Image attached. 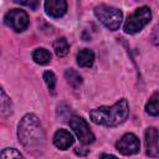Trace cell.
<instances>
[{"label":"cell","instance_id":"cell-1","mask_svg":"<svg viewBox=\"0 0 159 159\" xmlns=\"http://www.w3.org/2000/svg\"><path fill=\"white\" fill-rule=\"evenodd\" d=\"M17 138L22 147L31 154L39 155L45 149L46 135L40 119L29 113L22 117L17 125Z\"/></svg>","mask_w":159,"mask_h":159},{"label":"cell","instance_id":"cell-2","mask_svg":"<svg viewBox=\"0 0 159 159\" xmlns=\"http://www.w3.org/2000/svg\"><path fill=\"white\" fill-rule=\"evenodd\" d=\"M129 114V104L125 98L119 99L113 106H102L89 111V118L93 123L107 127H116L123 123Z\"/></svg>","mask_w":159,"mask_h":159},{"label":"cell","instance_id":"cell-3","mask_svg":"<svg viewBox=\"0 0 159 159\" xmlns=\"http://www.w3.org/2000/svg\"><path fill=\"white\" fill-rule=\"evenodd\" d=\"M94 15L96 17L111 31H116L119 29L123 19V14L119 9L101 4L94 7Z\"/></svg>","mask_w":159,"mask_h":159},{"label":"cell","instance_id":"cell-4","mask_svg":"<svg viewBox=\"0 0 159 159\" xmlns=\"http://www.w3.org/2000/svg\"><path fill=\"white\" fill-rule=\"evenodd\" d=\"M152 19V11L148 6L138 7L133 14H130L124 24V31L127 34L139 32Z\"/></svg>","mask_w":159,"mask_h":159},{"label":"cell","instance_id":"cell-5","mask_svg":"<svg viewBox=\"0 0 159 159\" xmlns=\"http://www.w3.org/2000/svg\"><path fill=\"white\" fill-rule=\"evenodd\" d=\"M68 123L82 144H91L94 142V134L92 133L88 123L82 117L72 116Z\"/></svg>","mask_w":159,"mask_h":159},{"label":"cell","instance_id":"cell-6","mask_svg":"<svg viewBox=\"0 0 159 159\" xmlns=\"http://www.w3.org/2000/svg\"><path fill=\"white\" fill-rule=\"evenodd\" d=\"M5 24L16 32H22L29 26L27 12L21 9H12L5 15Z\"/></svg>","mask_w":159,"mask_h":159},{"label":"cell","instance_id":"cell-7","mask_svg":"<svg viewBox=\"0 0 159 159\" xmlns=\"http://www.w3.org/2000/svg\"><path fill=\"white\" fill-rule=\"evenodd\" d=\"M116 148L123 155H133V154H137L139 152L140 143H139V139L137 138L135 134L127 133L117 142Z\"/></svg>","mask_w":159,"mask_h":159},{"label":"cell","instance_id":"cell-8","mask_svg":"<svg viewBox=\"0 0 159 159\" xmlns=\"http://www.w3.org/2000/svg\"><path fill=\"white\" fill-rule=\"evenodd\" d=\"M147 154L150 157H159V130L157 128H148L145 130Z\"/></svg>","mask_w":159,"mask_h":159},{"label":"cell","instance_id":"cell-9","mask_svg":"<svg viewBox=\"0 0 159 159\" xmlns=\"http://www.w3.org/2000/svg\"><path fill=\"white\" fill-rule=\"evenodd\" d=\"M46 14L51 17H61L67 10V2L65 0H47L45 2Z\"/></svg>","mask_w":159,"mask_h":159},{"label":"cell","instance_id":"cell-10","mask_svg":"<svg viewBox=\"0 0 159 159\" xmlns=\"http://www.w3.org/2000/svg\"><path fill=\"white\" fill-rule=\"evenodd\" d=\"M73 135L66 129H58L53 135V144L61 150L68 149L73 144Z\"/></svg>","mask_w":159,"mask_h":159},{"label":"cell","instance_id":"cell-11","mask_svg":"<svg viewBox=\"0 0 159 159\" xmlns=\"http://www.w3.org/2000/svg\"><path fill=\"white\" fill-rule=\"evenodd\" d=\"M94 62V53L89 48H83L77 53V63L80 67L89 68Z\"/></svg>","mask_w":159,"mask_h":159},{"label":"cell","instance_id":"cell-12","mask_svg":"<svg viewBox=\"0 0 159 159\" xmlns=\"http://www.w3.org/2000/svg\"><path fill=\"white\" fill-rule=\"evenodd\" d=\"M145 112L149 116H159V91L154 92L145 104Z\"/></svg>","mask_w":159,"mask_h":159},{"label":"cell","instance_id":"cell-13","mask_svg":"<svg viewBox=\"0 0 159 159\" xmlns=\"http://www.w3.org/2000/svg\"><path fill=\"white\" fill-rule=\"evenodd\" d=\"M32 60L39 65H47L51 61V53L46 48H36L32 52Z\"/></svg>","mask_w":159,"mask_h":159},{"label":"cell","instance_id":"cell-14","mask_svg":"<svg viewBox=\"0 0 159 159\" xmlns=\"http://www.w3.org/2000/svg\"><path fill=\"white\" fill-rule=\"evenodd\" d=\"M53 50H55V53H56L58 57L66 56V55L68 53V51H70L68 41H67L65 37L57 39V40L53 42Z\"/></svg>","mask_w":159,"mask_h":159},{"label":"cell","instance_id":"cell-15","mask_svg":"<svg viewBox=\"0 0 159 159\" xmlns=\"http://www.w3.org/2000/svg\"><path fill=\"white\" fill-rule=\"evenodd\" d=\"M0 112H1V116L2 117H7L11 114L12 112V104H11V101L10 98L6 96L5 91L1 88V104H0Z\"/></svg>","mask_w":159,"mask_h":159},{"label":"cell","instance_id":"cell-16","mask_svg":"<svg viewBox=\"0 0 159 159\" xmlns=\"http://www.w3.org/2000/svg\"><path fill=\"white\" fill-rule=\"evenodd\" d=\"M65 76H66V80H67V82L73 87V88H78L80 86H81V83H82V77L80 76V73L77 72V71H75V70H67L66 72H65Z\"/></svg>","mask_w":159,"mask_h":159},{"label":"cell","instance_id":"cell-17","mask_svg":"<svg viewBox=\"0 0 159 159\" xmlns=\"http://www.w3.org/2000/svg\"><path fill=\"white\" fill-rule=\"evenodd\" d=\"M1 159H25L22 154L15 148H5L1 150Z\"/></svg>","mask_w":159,"mask_h":159},{"label":"cell","instance_id":"cell-18","mask_svg":"<svg viewBox=\"0 0 159 159\" xmlns=\"http://www.w3.org/2000/svg\"><path fill=\"white\" fill-rule=\"evenodd\" d=\"M43 80H45V82L47 84L48 91L52 94H55V87H56V76H55V73L51 72V71H46L43 73Z\"/></svg>","mask_w":159,"mask_h":159},{"label":"cell","instance_id":"cell-19","mask_svg":"<svg viewBox=\"0 0 159 159\" xmlns=\"http://www.w3.org/2000/svg\"><path fill=\"white\" fill-rule=\"evenodd\" d=\"M15 2H17V4H20V5H24V6H27V7L32 9V10H35V9L37 7V5H39V1H36V0H32V1H20V0H15Z\"/></svg>","mask_w":159,"mask_h":159},{"label":"cell","instance_id":"cell-20","mask_svg":"<svg viewBox=\"0 0 159 159\" xmlns=\"http://www.w3.org/2000/svg\"><path fill=\"white\" fill-rule=\"evenodd\" d=\"M152 41L154 45H159V25H157L152 34Z\"/></svg>","mask_w":159,"mask_h":159},{"label":"cell","instance_id":"cell-21","mask_svg":"<svg viewBox=\"0 0 159 159\" xmlns=\"http://www.w3.org/2000/svg\"><path fill=\"white\" fill-rule=\"evenodd\" d=\"M99 159H118V158L114 157V155H112V154H103V155H101Z\"/></svg>","mask_w":159,"mask_h":159}]
</instances>
